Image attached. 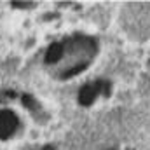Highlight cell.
I'll return each instance as SVG.
<instances>
[{
	"label": "cell",
	"mask_w": 150,
	"mask_h": 150,
	"mask_svg": "<svg viewBox=\"0 0 150 150\" xmlns=\"http://www.w3.org/2000/svg\"><path fill=\"white\" fill-rule=\"evenodd\" d=\"M98 93H103V94H110V84L107 82V80H96L94 84H87V86H84L82 89H80V93H79V101H80V105H91L94 100H96V96H98Z\"/></svg>",
	"instance_id": "6da1fadb"
},
{
	"label": "cell",
	"mask_w": 150,
	"mask_h": 150,
	"mask_svg": "<svg viewBox=\"0 0 150 150\" xmlns=\"http://www.w3.org/2000/svg\"><path fill=\"white\" fill-rule=\"evenodd\" d=\"M16 127V119L9 112H0V138L11 134Z\"/></svg>",
	"instance_id": "7a4b0ae2"
},
{
	"label": "cell",
	"mask_w": 150,
	"mask_h": 150,
	"mask_svg": "<svg viewBox=\"0 0 150 150\" xmlns=\"http://www.w3.org/2000/svg\"><path fill=\"white\" fill-rule=\"evenodd\" d=\"M61 54H63V45L61 44H52L49 49H47V54H45V63L49 65H54L61 59Z\"/></svg>",
	"instance_id": "3957f363"
}]
</instances>
